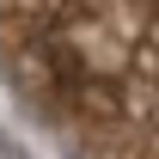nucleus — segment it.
I'll return each mask as SVG.
<instances>
[{"label": "nucleus", "mask_w": 159, "mask_h": 159, "mask_svg": "<svg viewBox=\"0 0 159 159\" xmlns=\"http://www.w3.org/2000/svg\"><path fill=\"white\" fill-rule=\"evenodd\" d=\"M0 74L67 159H159V0H0Z\"/></svg>", "instance_id": "nucleus-1"}]
</instances>
